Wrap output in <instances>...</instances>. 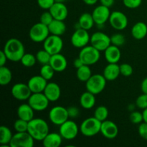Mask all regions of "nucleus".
<instances>
[{
    "mask_svg": "<svg viewBox=\"0 0 147 147\" xmlns=\"http://www.w3.org/2000/svg\"><path fill=\"white\" fill-rule=\"evenodd\" d=\"M100 127L101 121L93 116L88 118L82 122L80 126V131L83 136L92 137L100 133Z\"/></svg>",
    "mask_w": 147,
    "mask_h": 147,
    "instance_id": "nucleus-3",
    "label": "nucleus"
},
{
    "mask_svg": "<svg viewBox=\"0 0 147 147\" xmlns=\"http://www.w3.org/2000/svg\"><path fill=\"white\" fill-rule=\"evenodd\" d=\"M141 90L142 93L147 94V77L145 78L141 83Z\"/></svg>",
    "mask_w": 147,
    "mask_h": 147,
    "instance_id": "nucleus-49",
    "label": "nucleus"
},
{
    "mask_svg": "<svg viewBox=\"0 0 147 147\" xmlns=\"http://www.w3.org/2000/svg\"><path fill=\"white\" fill-rule=\"evenodd\" d=\"M63 139L60 133H49L42 142L45 147H59L62 144Z\"/></svg>",
    "mask_w": 147,
    "mask_h": 147,
    "instance_id": "nucleus-25",
    "label": "nucleus"
},
{
    "mask_svg": "<svg viewBox=\"0 0 147 147\" xmlns=\"http://www.w3.org/2000/svg\"><path fill=\"white\" fill-rule=\"evenodd\" d=\"M11 95L18 100H27L32 95V91L27 84L22 83H16L11 88Z\"/></svg>",
    "mask_w": 147,
    "mask_h": 147,
    "instance_id": "nucleus-15",
    "label": "nucleus"
},
{
    "mask_svg": "<svg viewBox=\"0 0 147 147\" xmlns=\"http://www.w3.org/2000/svg\"><path fill=\"white\" fill-rule=\"evenodd\" d=\"M109 115V109L104 106H98L96 108L94 111V117L101 122L107 120Z\"/></svg>",
    "mask_w": 147,
    "mask_h": 147,
    "instance_id": "nucleus-33",
    "label": "nucleus"
},
{
    "mask_svg": "<svg viewBox=\"0 0 147 147\" xmlns=\"http://www.w3.org/2000/svg\"><path fill=\"white\" fill-rule=\"evenodd\" d=\"M100 133L106 139H113L118 136L119 128L114 122L107 119L101 122Z\"/></svg>",
    "mask_w": 147,
    "mask_h": 147,
    "instance_id": "nucleus-17",
    "label": "nucleus"
},
{
    "mask_svg": "<svg viewBox=\"0 0 147 147\" xmlns=\"http://www.w3.org/2000/svg\"><path fill=\"white\" fill-rule=\"evenodd\" d=\"M28 103L34 111H43L49 106L50 100L44 93H33L29 98Z\"/></svg>",
    "mask_w": 147,
    "mask_h": 147,
    "instance_id": "nucleus-12",
    "label": "nucleus"
},
{
    "mask_svg": "<svg viewBox=\"0 0 147 147\" xmlns=\"http://www.w3.org/2000/svg\"><path fill=\"white\" fill-rule=\"evenodd\" d=\"M111 45L120 47L124 44L125 42H126V39L122 34L116 33V34H113L111 37Z\"/></svg>",
    "mask_w": 147,
    "mask_h": 147,
    "instance_id": "nucleus-38",
    "label": "nucleus"
},
{
    "mask_svg": "<svg viewBox=\"0 0 147 147\" xmlns=\"http://www.w3.org/2000/svg\"><path fill=\"white\" fill-rule=\"evenodd\" d=\"M34 141L28 131L17 132L13 135L9 146L10 147H32Z\"/></svg>",
    "mask_w": 147,
    "mask_h": 147,
    "instance_id": "nucleus-9",
    "label": "nucleus"
},
{
    "mask_svg": "<svg viewBox=\"0 0 147 147\" xmlns=\"http://www.w3.org/2000/svg\"><path fill=\"white\" fill-rule=\"evenodd\" d=\"M80 131L77 123L73 120H67L60 126L59 133L65 140H73L78 134Z\"/></svg>",
    "mask_w": 147,
    "mask_h": 147,
    "instance_id": "nucleus-8",
    "label": "nucleus"
},
{
    "mask_svg": "<svg viewBox=\"0 0 147 147\" xmlns=\"http://www.w3.org/2000/svg\"><path fill=\"white\" fill-rule=\"evenodd\" d=\"M12 132L7 126H1L0 127V145L1 147L10 146L9 143L13 137Z\"/></svg>",
    "mask_w": 147,
    "mask_h": 147,
    "instance_id": "nucleus-29",
    "label": "nucleus"
},
{
    "mask_svg": "<svg viewBox=\"0 0 147 147\" xmlns=\"http://www.w3.org/2000/svg\"><path fill=\"white\" fill-rule=\"evenodd\" d=\"M7 60H8V58H7L6 54L4 53V52L3 50H1L0 52V67L5 65Z\"/></svg>",
    "mask_w": 147,
    "mask_h": 147,
    "instance_id": "nucleus-47",
    "label": "nucleus"
},
{
    "mask_svg": "<svg viewBox=\"0 0 147 147\" xmlns=\"http://www.w3.org/2000/svg\"><path fill=\"white\" fill-rule=\"evenodd\" d=\"M96 95L89 91L84 92L80 96V104L82 108L86 110L91 109L96 104Z\"/></svg>",
    "mask_w": 147,
    "mask_h": 147,
    "instance_id": "nucleus-26",
    "label": "nucleus"
},
{
    "mask_svg": "<svg viewBox=\"0 0 147 147\" xmlns=\"http://www.w3.org/2000/svg\"><path fill=\"white\" fill-rule=\"evenodd\" d=\"M53 20H54V18H53V15L49 10L47 11L43 12L42 15L40 16V22L47 26H48L53 22Z\"/></svg>",
    "mask_w": 147,
    "mask_h": 147,
    "instance_id": "nucleus-42",
    "label": "nucleus"
},
{
    "mask_svg": "<svg viewBox=\"0 0 147 147\" xmlns=\"http://www.w3.org/2000/svg\"><path fill=\"white\" fill-rule=\"evenodd\" d=\"M47 84V80H45L42 76H32L28 80L27 85L30 87L32 93H43L46 86Z\"/></svg>",
    "mask_w": 147,
    "mask_h": 147,
    "instance_id": "nucleus-18",
    "label": "nucleus"
},
{
    "mask_svg": "<svg viewBox=\"0 0 147 147\" xmlns=\"http://www.w3.org/2000/svg\"><path fill=\"white\" fill-rule=\"evenodd\" d=\"M55 2H64L65 0H55Z\"/></svg>",
    "mask_w": 147,
    "mask_h": 147,
    "instance_id": "nucleus-53",
    "label": "nucleus"
},
{
    "mask_svg": "<svg viewBox=\"0 0 147 147\" xmlns=\"http://www.w3.org/2000/svg\"><path fill=\"white\" fill-rule=\"evenodd\" d=\"M100 52L98 50L90 45L83 47L80 50L78 57L83 61L84 65L90 66L99 61L100 57Z\"/></svg>",
    "mask_w": 147,
    "mask_h": 147,
    "instance_id": "nucleus-4",
    "label": "nucleus"
},
{
    "mask_svg": "<svg viewBox=\"0 0 147 147\" xmlns=\"http://www.w3.org/2000/svg\"><path fill=\"white\" fill-rule=\"evenodd\" d=\"M92 15L96 25H104L105 23L109 21L111 11L109 7L100 4L94 9Z\"/></svg>",
    "mask_w": 147,
    "mask_h": 147,
    "instance_id": "nucleus-16",
    "label": "nucleus"
},
{
    "mask_svg": "<svg viewBox=\"0 0 147 147\" xmlns=\"http://www.w3.org/2000/svg\"><path fill=\"white\" fill-rule=\"evenodd\" d=\"M106 80L103 75L95 74L86 82V88L88 91L98 95L103 91L106 86Z\"/></svg>",
    "mask_w": 147,
    "mask_h": 147,
    "instance_id": "nucleus-5",
    "label": "nucleus"
},
{
    "mask_svg": "<svg viewBox=\"0 0 147 147\" xmlns=\"http://www.w3.org/2000/svg\"><path fill=\"white\" fill-rule=\"evenodd\" d=\"M49 64L53 67L55 71L60 73V72L64 71L66 69L67 66V61L64 55L60 53H57L51 56Z\"/></svg>",
    "mask_w": 147,
    "mask_h": 147,
    "instance_id": "nucleus-21",
    "label": "nucleus"
},
{
    "mask_svg": "<svg viewBox=\"0 0 147 147\" xmlns=\"http://www.w3.org/2000/svg\"><path fill=\"white\" fill-rule=\"evenodd\" d=\"M142 0H123V3L126 7L129 9L138 8L142 4Z\"/></svg>",
    "mask_w": 147,
    "mask_h": 147,
    "instance_id": "nucleus-43",
    "label": "nucleus"
},
{
    "mask_svg": "<svg viewBox=\"0 0 147 147\" xmlns=\"http://www.w3.org/2000/svg\"><path fill=\"white\" fill-rule=\"evenodd\" d=\"M49 31L51 34L61 36L65 32L66 25L63 20H53L48 25Z\"/></svg>",
    "mask_w": 147,
    "mask_h": 147,
    "instance_id": "nucleus-28",
    "label": "nucleus"
},
{
    "mask_svg": "<svg viewBox=\"0 0 147 147\" xmlns=\"http://www.w3.org/2000/svg\"><path fill=\"white\" fill-rule=\"evenodd\" d=\"M114 1L115 0H100V4L105 6V7H109V8H110L113 5Z\"/></svg>",
    "mask_w": 147,
    "mask_h": 147,
    "instance_id": "nucleus-48",
    "label": "nucleus"
},
{
    "mask_svg": "<svg viewBox=\"0 0 147 147\" xmlns=\"http://www.w3.org/2000/svg\"><path fill=\"white\" fill-rule=\"evenodd\" d=\"M28 121L23 119H18L15 121L14 123V129L16 132H24L27 131L28 129Z\"/></svg>",
    "mask_w": 147,
    "mask_h": 147,
    "instance_id": "nucleus-37",
    "label": "nucleus"
},
{
    "mask_svg": "<svg viewBox=\"0 0 147 147\" xmlns=\"http://www.w3.org/2000/svg\"><path fill=\"white\" fill-rule=\"evenodd\" d=\"M78 23L80 26V28L89 30L93 27L95 22L92 14L86 12L82 14L80 17H79Z\"/></svg>",
    "mask_w": 147,
    "mask_h": 147,
    "instance_id": "nucleus-30",
    "label": "nucleus"
},
{
    "mask_svg": "<svg viewBox=\"0 0 147 147\" xmlns=\"http://www.w3.org/2000/svg\"><path fill=\"white\" fill-rule=\"evenodd\" d=\"M3 51L7 55L9 60L11 62H19L24 55V45L17 38H11L7 40L4 45Z\"/></svg>",
    "mask_w": 147,
    "mask_h": 147,
    "instance_id": "nucleus-1",
    "label": "nucleus"
},
{
    "mask_svg": "<svg viewBox=\"0 0 147 147\" xmlns=\"http://www.w3.org/2000/svg\"><path fill=\"white\" fill-rule=\"evenodd\" d=\"M105 59L109 63H118L121 60V53L119 47L111 45L104 51Z\"/></svg>",
    "mask_w": 147,
    "mask_h": 147,
    "instance_id": "nucleus-22",
    "label": "nucleus"
},
{
    "mask_svg": "<svg viewBox=\"0 0 147 147\" xmlns=\"http://www.w3.org/2000/svg\"><path fill=\"white\" fill-rule=\"evenodd\" d=\"M35 56L36 58H37V61L42 65H43L50 63L52 55H50L48 52L43 49V50H39L37 54L35 55Z\"/></svg>",
    "mask_w": 147,
    "mask_h": 147,
    "instance_id": "nucleus-34",
    "label": "nucleus"
},
{
    "mask_svg": "<svg viewBox=\"0 0 147 147\" xmlns=\"http://www.w3.org/2000/svg\"><path fill=\"white\" fill-rule=\"evenodd\" d=\"M90 45L100 52L105 51L111 45V37L102 32H96L90 36Z\"/></svg>",
    "mask_w": 147,
    "mask_h": 147,
    "instance_id": "nucleus-13",
    "label": "nucleus"
},
{
    "mask_svg": "<svg viewBox=\"0 0 147 147\" xmlns=\"http://www.w3.org/2000/svg\"><path fill=\"white\" fill-rule=\"evenodd\" d=\"M138 132L142 139L147 140V123L144 121L141 123L138 128Z\"/></svg>",
    "mask_w": 147,
    "mask_h": 147,
    "instance_id": "nucleus-45",
    "label": "nucleus"
},
{
    "mask_svg": "<svg viewBox=\"0 0 147 147\" xmlns=\"http://www.w3.org/2000/svg\"><path fill=\"white\" fill-rule=\"evenodd\" d=\"M55 70L50 64L43 65L40 68V75L42 76L45 80H50L53 78L55 74Z\"/></svg>",
    "mask_w": 147,
    "mask_h": 147,
    "instance_id": "nucleus-36",
    "label": "nucleus"
},
{
    "mask_svg": "<svg viewBox=\"0 0 147 147\" xmlns=\"http://www.w3.org/2000/svg\"><path fill=\"white\" fill-rule=\"evenodd\" d=\"M147 34V25L143 22H138L131 28V35L136 40H143Z\"/></svg>",
    "mask_w": 147,
    "mask_h": 147,
    "instance_id": "nucleus-27",
    "label": "nucleus"
},
{
    "mask_svg": "<svg viewBox=\"0 0 147 147\" xmlns=\"http://www.w3.org/2000/svg\"><path fill=\"white\" fill-rule=\"evenodd\" d=\"M34 110L28 103H22L17 108V116L19 119H23L29 122L34 118Z\"/></svg>",
    "mask_w": 147,
    "mask_h": 147,
    "instance_id": "nucleus-24",
    "label": "nucleus"
},
{
    "mask_svg": "<svg viewBox=\"0 0 147 147\" xmlns=\"http://www.w3.org/2000/svg\"><path fill=\"white\" fill-rule=\"evenodd\" d=\"M76 76H77V78L80 81L86 83L92 76V71L90 66L87 65H83L81 67L78 68Z\"/></svg>",
    "mask_w": 147,
    "mask_h": 147,
    "instance_id": "nucleus-31",
    "label": "nucleus"
},
{
    "mask_svg": "<svg viewBox=\"0 0 147 147\" xmlns=\"http://www.w3.org/2000/svg\"><path fill=\"white\" fill-rule=\"evenodd\" d=\"M49 126L46 121L40 118H34L29 121L27 131L35 141H42L48 134Z\"/></svg>",
    "mask_w": 147,
    "mask_h": 147,
    "instance_id": "nucleus-2",
    "label": "nucleus"
},
{
    "mask_svg": "<svg viewBox=\"0 0 147 147\" xmlns=\"http://www.w3.org/2000/svg\"><path fill=\"white\" fill-rule=\"evenodd\" d=\"M68 116L70 119H76L80 116V110L76 106H70L67 109Z\"/></svg>",
    "mask_w": 147,
    "mask_h": 147,
    "instance_id": "nucleus-46",
    "label": "nucleus"
},
{
    "mask_svg": "<svg viewBox=\"0 0 147 147\" xmlns=\"http://www.w3.org/2000/svg\"><path fill=\"white\" fill-rule=\"evenodd\" d=\"M129 120L134 124H140L144 121L143 113L139 111H132L129 116Z\"/></svg>",
    "mask_w": 147,
    "mask_h": 147,
    "instance_id": "nucleus-39",
    "label": "nucleus"
},
{
    "mask_svg": "<svg viewBox=\"0 0 147 147\" xmlns=\"http://www.w3.org/2000/svg\"><path fill=\"white\" fill-rule=\"evenodd\" d=\"M121 75L125 77H129L133 74V67L128 63H123L120 65Z\"/></svg>",
    "mask_w": 147,
    "mask_h": 147,
    "instance_id": "nucleus-40",
    "label": "nucleus"
},
{
    "mask_svg": "<svg viewBox=\"0 0 147 147\" xmlns=\"http://www.w3.org/2000/svg\"><path fill=\"white\" fill-rule=\"evenodd\" d=\"M136 106L141 109H145L147 108V94L142 93L136 100Z\"/></svg>",
    "mask_w": 147,
    "mask_h": 147,
    "instance_id": "nucleus-41",
    "label": "nucleus"
},
{
    "mask_svg": "<svg viewBox=\"0 0 147 147\" xmlns=\"http://www.w3.org/2000/svg\"><path fill=\"white\" fill-rule=\"evenodd\" d=\"M50 35L48 26L40 22L36 23L30 28L29 36L32 41L34 42H43Z\"/></svg>",
    "mask_w": 147,
    "mask_h": 147,
    "instance_id": "nucleus-6",
    "label": "nucleus"
},
{
    "mask_svg": "<svg viewBox=\"0 0 147 147\" xmlns=\"http://www.w3.org/2000/svg\"><path fill=\"white\" fill-rule=\"evenodd\" d=\"M109 23L113 29L116 30H123L128 26V18L124 13L120 11H113L111 13Z\"/></svg>",
    "mask_w": 147,
    "mask_h": 147,
    "instance_id": "nucleus-14",
    "label": "nucleus"
},
{
    "mask_svg": "<svg viewBox=\"0 0 147 147\" xmlns=\"http://www.w3.org/2000/svg\"><path fill=\"white\" fill-rule=\"evenodd\" d=\"M43 93L50 102H55L60 98L61 96V89L57 83L51 82L47 83Z\"/></svg>",
    "mask_w": 147,
    "mask_h": 147,
    "instance_id": "nucleus-20",
    "label": "nucleus"
},
{
    "mask_svg": "<svg viewBox=\"0 0 147 147\" xmlns=\"http://www.w3.org/2000/svg\"><path fill=\"white\" fill-rule=\"evenodd\" d=\"M84 65V63H83V61H82L81 60H80V57H78V58H76V60L73 61V65H74V67H76V69L79 68L80 67H81L82 65Z\"/></svg>",
    "mask_w": 147,
    "mask_h": 147,
    "instance_id": "nucleus-50",
    "label": "nucleus"
},
{
    "mask_svg": "<svg viewBox=\"0 0 147 147\" xmlns=\"http://www.w3.org/2000/svg\"><path fill=\"white\" fill-rule=\"evenodd\" d=\"M120 72V65L118 63H109L103 70V76L109 81H113L118 78Z\"/></svg>",
    "mask_w": 147,
    "mask_h": 147,
    "instance_id": "nucleus-23",
    "label": "nucleus"
},
{
    "mask_svg": "<svg viewBox=\"0 0 147 147\" xmlns=\"http://www.w3.org/2000/svg\"><path fill=\"white\" fill-rule=\"evenodd\" d=\"M12 79V73L10 69L5 66L0 67V84L1 86H7Z\"/></svg>",
    "mask_w": 147,
    "mask_h": 147,
    "instance_id": "nucleus-32",
    "label": "nucleus"
},
{
    "mask_svg": "<svg viewBox=\"0 0 147 147\" xmlns=\"http://www.w3.org/2000/svg\"><path fill=\"white\" fill-rule=\"evenodd\" d=\"M22 65L26 67H31L35 65L37 63V58L36 56L34 55L31 53H24V55L22 56V59L20 60Z\"/></svg>",
    "mask_w": 147,
    "mask_h": 147,
    "instance_id": "nucleus-35",
    "label": "nucleus"
},
{
    "mask_svg": "<svg viewBox=\"0 0 147 147\" xmlns=\"http://www.w3.org/2000/svg\"><path fill=\"white\" fill-rule=\"evenodd\" d=\"M142 113H143L144 121L146 122V123H147V108H146V109H144L143 112H142Z\"/></svg>",
    "mask_w": 147,
    "mask_h": 147,
    "instance_id": "nucleus-52",
    "label": "nucleus"
},
{
    "mask_svg": "<svg viewBox=\"0 0 147 147\" xmlns=\"http://www.w3.org/2000/svg\"><path fill=\"white\" fill-rule=\"evenodd\" d=\"M90 41V36L88 30L83 28L77 29L72 34L70 42L73 47L82 49L88 45Z\"/></svg>",
    "mask_w": 147,
    "mask_h": 147,
    "instance_id": "nucleus-11",
    "label": "nucleus"
},
{
    "mask_svg": "<svg viewBox=\"0 0 147 147\" xmlns=\"http://www.w3.org/2000/svg\"><path fill=\"white\" fill-rule=\"evenodd\" d=\"M63 47V41L60 36L51 34L43 42V49L50 55L60 53Z\"/></svg>",
    "mask_w": 147,
    "mask_h": 147,
    "instance_id": "nucleus-7",
    "label": "nucleus"
},
{
    "mask_svg": "<svg viewBox=\"0 0 147 147\" xmlns=\"http://www.w3.org/2000/svg\"><path fill=\"white\" fill-rule=\"evenodd\" d=\"M37 4L43 9H50L52 6L55 3V0H37Z\"/></svg>",
    "mask_w": 147,
    "mask_h": 147,
    "instance_id": "nucleus-44",
    "label": "nucleus"
},
{
    "mask_svg": "<svg viewBox=\"0 0 147 147\" xmlns=\"http://www.w3.org/2000/svg\"><path fill=\"white\" fill-rule=\"evenodd\" d=\"M55 20L64 21L68 15L67 7L63 2H55L49 9Z\"/></svg>",
    "mask_w": 147,
    "mask_h": 147,
    "instance_id": "nucleus-19",
    "label": "nucleus"
},
{
    "mask_svg": "<svg viewBox=\"0 0 147 147\" xmlns=\"http://www.w3.org/2000/svg\"><path fill=\"white\" fill-rule=\"evenodd\" d=\"M48 116L51 123L59 126L69 119L67 109L61 106L52 108L49 112Z\"/></svg>",
    "mask_w": 147,
    "mask_h": 147,
    "instance_id": "nucleus-10",
    "label": "nucleus"
},
{
    "mask_svg": "<svg viewBox=\"0 0 147 147\" xmlns=\"http://www.w3.org/2000/svg\"><path fill=\"white\" fill-rule=\"evenodd\" d=\"M98 0H83V1L85 3V4L90 6L96 4V3L98 2Z\"/></svg>",
    "mask_w": 147,
    "mask_h": 147,
    "instance_id": "nucleus-51",
    "label": "nucleus"
}]
</instances>
